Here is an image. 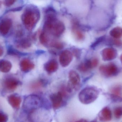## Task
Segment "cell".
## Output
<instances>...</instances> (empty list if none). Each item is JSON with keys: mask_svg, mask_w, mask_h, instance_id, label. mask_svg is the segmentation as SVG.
<instances>
[{"mask_svg": "<svg viewBox=\"0 0 122 122\" xmlns=\"http://www.w3.org/2000/svg\"><path fill=\"white\" fill-rule=\"evenodd\" d=\"M55 13H47L43 25V31L52 34L56 37L61 36L65 30L63 22L56 18Z\"/></svg>", "mask_w": 122, "mask_h": 122, "instance_id": "6da1fadb", "label": "cell"}, {"mask_svg": "<svg viewBox=\"0 0 122 122\" xmlns=\"http://www.w3.org/2000/svg\"><path fill=\"white\" fill-rule=\"evenodd\" d=\"M40 12L38 8L34 6L28 7L22 16L23 23L29 31L34 28L40 18Z\"/></svg>", "mask_w": 122, "mask_h": 122, "instance_id": "7a4b0ae2", "label": "cell"}, {"mask_svg": "<svg viewBox=\"0 0 122 122\" xmlns=\"http://www.w3.org/2000/svg\"><path fill=\"white\" fill-rule=\"evenodd\" d=\"M98 89L93 86H88L82 89L78 96L79 100L84 104H89L94 102L99 96Z\"/></svg>", "mask_w": 122, "mask_h": 122, "instance_id": "3957f363", "label": "cell"}, {"mask_svg": "<svg viewBox=\"0 0 122 122\" xmlns=\"http://www.w3.org/2000/svg\"><path fill=\"white\" fill-rule=\"evenodd\" d=\"M41 97L38 95H29L24 100V108L30 112H33L38 108L41 107L43 102Z\"/></svg>", "mask_w": 122, "mask_h": 122, "instance_id": "277c9868", "label": "cell"}, {"mask_svg": "<svg viewBox=\"0 0 122 122\" xmlns=\"http://www.w3.org/2000/svg\"><path fill=\"white\" fill-rule=\"evenodd\" d=\"M69 79L66 90L69 93L77 91L80 85V78L79 74L74 70H71L69 72Z\"/></svg>", "mask_w": 122, "mask_h": 122, "instance_id": "5b68a950", "label": "cell"}, {"mask_svg": "<svg viewBox=\"0 0 122 122\" xmlns=\"http://www.w3.org/2000/svg\"><path fill=\"white\" fill-rule=\"evenodd\" d=\"M100 73L107 77L117 76L119 73V69L117 65L112 63L102 65L99 68Z\"/></svg>", "mask_w": 122, "mask_h": 122, "instance_id": "8992f818", "label": "cell"}, {"mask_svg": "<svg viewBox=\"0 0 122 122\" xmlns=\"http://www.w3.org/2000/svg\"><path fill=\"white\" fill-rule=\"evenodd\" d=\"M63 95L64 94L61 92L59 91L56 93L52 94L50 96L52 106L54 109H59L63 105Z\"/></svg>", "mask_w": 122, "mask_h": 122, "instance_id": "52a82bcc", "label": "cell"}, {"mask_svg": "<svg viewBox=\"0 0 122 122\" xmlns=\"http://www.w3.org/2000/svg\"><path fill=\"white\" fill-rule=\"evenodd\" d=\"M73 58L72 53L68 50L62 51L59 56V62L62 67H65L69 66Z\"/></svg>", "mask_w": 122, "mask_h": 122, "instance_id": "ba28073f", "label": "cell"}, {"mask_svg": "<svg viewBox=\"0 0 122 122\" xmlns=\"http://www.w3.org/2000/svg\"><path fill=\"white\" fill-rule=\"evenodd\" d=\"M117 51L113 48L104 49L102 52V57L104 61H110L114 59L117 56Z\"/></svg>", "mask_w": 122, "mask_h": 122, "instance_id": "9c48e42d", "label": "cell"}, {"mask_svg": "<svg viewBox=\"0 0 122 122\" xmlns=\"http://www.w3.org/2000/svg\"><path fill=\"white\" fill-rule=\"evenodd\" d=\"M98 117L100 122H107L110 121L112 117V114L109 107H104L100 112Z\"/></svg>", "mask_w": 122, "mask_h": 122, "instance_id": "30bf717a", "label": "cell"}, {"mask_svg": "<svg viewBox=\"0 0 122 122\" xmlns=\"http://www.w3.org/2000/svg\"><path fill=\"white\" fill-rule=\"evenodd\" d=\"M111 96L115 101H122V86L117 85L112 88L111 91Z\"/></svg>", "mask_w": 122, "mask_h": 122, "instance_id": "8fae6325", "label": "cell"}, {"mask_svg": "<svg viewBox=\"0 0 122 122\" xmlns=\"http://www.w3.org/2000/svg\"><path fill=\"white\" fill-rule=\"evenodd\" d=\"M12 26V22L10 19L8 18L3 19L0 22V33L3 35L8 34Z\"/></svg>", "mask_w": 122, "mask_h": 122, "instance_id": "7c38bea8", "label": "cell"}, {"mask_svg": "<svg viewBox=\"0 0 122 122\" xmlns=\"http://www.w3.org/2000/svg\"><path fill=\"white\" fill-rule=\"evenodd\" d=\"M58 62L54 59H51L44 64V68L46 72L52 74L56 72L58 69Z\"/></svg>", "mask_w": 122, "mask_h": 122, "instance_id": "4fadbf2b", "label": "cell"}, {"mask_svg": "<svg viewBox=\"0 0 122 122\" xmlns=\"http://www.w3.org/2000/svg\"><path fill=\"white\" fill-rule=\"evenodd\" d=\"M20 68L22 71L28 72L34 68L35 65L33 62L28 58L22 59L20 63Z\"/></svg>", "mask_w": 122, "mask_h": 122, "instance_id": "5bb4252c", "label": "cell"}, {"mask_svg": "<svg viewBox=\"0 0 122 122\" xmlns=\"http://www.w3.org/2000/svg\"><path fill=\"white\" fill-rule=\"evenodd\" d=\"M78 21H74L72 23V32L77 39L80 41L83 40L84 38V35L83 32L80 29Z\"/></svg>", "mask_w": 122, "mask_h": 122, "instance_id": "9a60e30c", "label": "cell"}, {"mask_svg": "<svg viewBox=\"0 0 122 122\" xmlns=\"http://www.w3.org/2000/svg\"><path fill=\"white\" fill-rule=\"evenodd\" d=\"M19 82L14 78H8L4 82V85L6 88L9 90H14L16 89L19 85Z\"/></svg>", "mask_w": 122, "mask_h": 122, "instance_id": "2e32d148", "label": "cell"}, {"mask_svg": "<svg viewBox=\"0 0 122 122\" xmlns=\"http://www.w3.org/2000/svg\"><path fill=\"white\" fill-rule=\"evenodd\" d=\"M8 101L10 105L13 108L17 109L20 107L21 99L20 96L12 95L8 97Z\"/></svg>", "mask_w": 122, "mask_h": 122, "instance_id": "e0dca14e", "label": "cell"}, {"mask_svg": "<svg viewBox=\"0 0 122 122\" xmlns=\"http://www.w3.org/2000/svg\"><path fill=\"white\" fill-rule=\"evenodd\" d=\"M12 64L9 61L5 60L0 61V71L1 72H9L12 69Z\"/></svg>", "mask_w": 122, "mask_h": 122, "instance_id": "ac0fdd59", "label": "cell"}, {"mask_svg": "<svg viewBox=\"0 0 122 122\" xmlns=\"http://www.w3.org/2000/svg\"><path fill=\"white\" fill-rule=\"evenodd\" d=\"M16 46L18 48L26 49L31 46V42L28 39H22L16 43Z\"/></svg>", "mask_w": 122, "mask_h": 122, "instance_id": "d6986e66", "label": "cell"}, {"mask_svg": "<svg viewBox=\"0 0 122 122\" xmlns=\"http://www.w3.org/2000/svg\"><path fill=\"white\" fill-rule=\"evenodd\" d=\"M110 34L114 38H120L122 37V28L120 27H115L110 31Z\"/></svg>", "mask_w": 122, "mask_h": 122, "instance_id": "ffe728a7", "label": "cell"}, {"mask_svg": "<svg viewBox=\"0 0 122 122\" xmlns=\"http://www.w3.org/2000/svg\"><path fill=\"white\" fill-rule=\"evenodd\" d=\"M39 40L41 44L44 46H47L49 42V38L47 33L43 31L39 36Z\"/></svg>", "mask_w": 122, "mask_h": 122, "instance_id": "44dd1931", "label": "cell"}, {"mask_svg": "<svg viewBox=\"0 0 122 122\" xmlns=\"http://www.w3.org/2000/svg\"><path fill=\"white\" fill-rule=\"evenodd\" d=\"M114 114L116 119H120L122 117V106L116 107L114 110Z\"/></svg>", "mask_w": 122, "mask_h": 122, "instance_id": "7402d4cb", "label": "cell"}, {"mask_svg": "<svg viewBox=\"0 0 122 122\" xmlns=\"http://www.w3.org/2000/svg\"><path fill=\"white\" fill-rule=\"evenodd\" d=\"M105 38V36L99 37L92 44L91 46V48H94L97 46L99 44H100L101 42H102L104 40Z\"/></svg>", "mask_w": 122, "mask_h": 122, "instance_id": "603a6c76", "label": "cell"}, {"mask_svg": "<svg viewBox=\"0 0 122 122\" xmlns=\"http://www.w3.org/2000/svg\"><path fill=\"white\" fill-rule=\"evenodd\" d=\"M78 69L80 71L83 72H86L89 70L85 62L81 63L78 66Z\"/></svg>", "mask_w": 122, "mask_h": 122, "instance_id": "cb8c5ba5", "label": "cell"}, {"mask_svg": "<svg viewBox=\"0 0 122 122\" xmlns=\"http://www.w3.org/2000/svg\"><path fill=\"white\" fill-rule=\"evenodd\" d=\"M51 46L58 49H61L64 47V45L61 42H53L51 43Z\"/></svg>", "mask_w": 122, "mask_h": 122, "instance_id": "d4e9b609", "label": "cell"}, {"mask_svg": "<svg viewBox=\"0 0 122 122\" xmlns=\"http://www.w3.org/2000/svg\"><path fill=\"white\" fill-rule=\"evenodd\" d=\"M44 84V82L43 80H40L34 83L32 85V87L34 89H38L41 87Z\"/></svg>", "mask_w": 122, "mask_h": 122, "instance_id": "484cf974", "label": "cell"}, {"mask_svg": "<svg viewBox=\"0 0 122 122\" xmlns=\"http://www.w3.org/2000/svg\"><path fill=\"white\" fill-rule=\"evenodd\" d=\"M73 54L76 58H79L81 56V51L77 48H74L72 50Z\"/></svg>", "mask_w": 122, "mask_h": 122, "instance_id": "4316f807", "label": "cell"}, {"mask_svg": "<svg viewBox=\"0 0 122 122\" xmlns=\"http://www.w3.org/2000/svg\"><path fill=\"white\" fill-rule=\"evenodd\" d=\"M8 117L5 114L0 112V122H7Z\"/></svg>", "mask_w": 122, "mask_h": 122, "instance_id": "83f0119b", "label": "cell"}, {"mask_svg": "<svg viewBox=\"0 0 122 122\" xmlns=\"http://www.w3.org/2000/svg\"><path fill=\"white\" fill-rule=\"evenodd\" d=\"M91 61L92 68L96 67L99 64V61H98V59L96 58H94L91 59Z\"/></svg>", "mask_w": 122, "mask_h": 122, "instance_id": "f1b7e54d", "label": "cell"}, {"mask_svg": "<svg viewBox=\"0 0 122 122\" xmlns=\"http://www.w3.org/2000/svg\"><path fill=\"white\" fill-rule=\"evenodd\" d=\"M14 2H15L14 1H5V4L6 5L8 6L11 5L14 3Z\"/></svg>", "mask_w": 122, "mask_h": 122, "instance_id": "f546056e", "label": "cell"}, {"mask_svg": "<svg viewBox=\"0 0 122 122\" xmlns=\"http://www.w3.org/2000/svg\"><path fill=\"white\" fill-rule=\"evenodd\" d=\"M3 53V48L0 46V57L2 56Z\"/></svg>", "mask_w": 122, "mask_h": 122, "instance_id": "4dcf8cb0", "label": "cell"}, {"mask_svg": "<svg viewBox=\"0 0 122 122\" xmlns=\"http://www.w3.org/2000/svg\"><path fill=\"white\" fill-rule=\"evenodd\" d=\"M76 122H87V121L86 120L84 119H82L80 120H78Z\"/></svg>", "mask_w": 122, "mask_h": 122, "instance_id": "1f68e13d", "label": "cell"}, {"mask_svg": "<svg viewBox=\"0 0 122 122\" xmlns=\"http://www.w3.org/2000/svg\"><path fill=\"white\" fill-rule=\"evenodd\" d=\"M120 61H121V62H122V54L120 56Z\"/></svg>", "mask_w": 122, "mask_h": 122, "instance_id": "d6a6232c", "label": "cell"}, {"mask_svg": "<svg viewBox=\"0 0 122 122\" xmlns=\"http://www.w3.org/2000/svg\"><path fill=\"white\" fill-rule=\"evenodd\" d=\"M96 122V121H92V122Z\"/></svg>", "mask_w": 122, "mask_h": 122, "instance_id": "836d02e7", "label": "cell"}]
</instances>
